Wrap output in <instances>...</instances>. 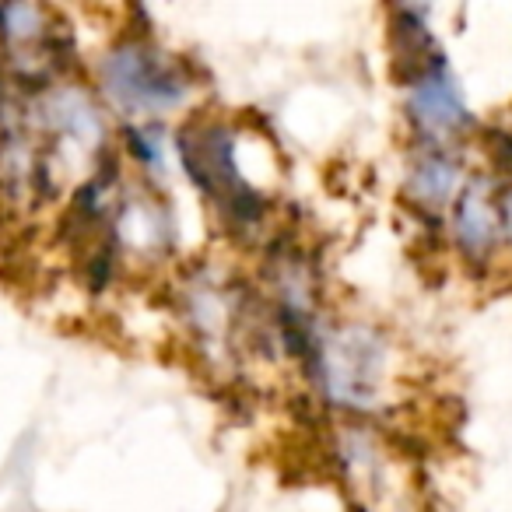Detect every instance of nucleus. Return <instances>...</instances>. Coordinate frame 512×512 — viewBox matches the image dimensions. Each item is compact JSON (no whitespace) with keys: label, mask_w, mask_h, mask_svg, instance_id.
<instances>
[{"label":"nucleus","mask_w":512,"mask_h":512,"mask_svg":"<svg viewBox=\"0 0 512 512\" xmlns=\"http://www.w3.org/2000/svg\"><path fill=\"white\" fill-rule=\"evenodd\" d=\"M102 88L127 113H165L186 99L176 64L141 43H123L102 60Z\"/></svg>","instance_id":"1"},{"label":"nucleus","mask_w":512,"mask_h":512,"mask_svg":"<svg viewBox=\"0 0 512 512\" xmlns=\"http://www.w3.org/2000/svg\"><path fill=\"white\" fill-rule=\"evenodd\" d=\"M0 50L18 71H39V57H50V18L36 0H0Z\"/></svg>","instance_id":"2"},{"label":"nucleus","mask_w":512,"mask_h":512,"mask_svg":"<svg viewBox=\"0 0 512 512\" xmlns=\"http://www.w3.org/2000/svg\"><path fill=\"white\" fill-rule=\"evenodd\" d=\"M407 106H411V120L428 137L453 134V130H460L467 123V109H463L460 95H456V85L449 81L446 64L432 67V71L414 81Z\"/></svg>","instance_id":"3"},{"label":"nucleus","mask_w":512,"mask_h":512,"mask_svg":"<svg viewBox=\"0 0 512 512\" xmlns=\"http://www.w3.org/2000/svg\"><path fill=\"white\" fill-rule=\"evenodd\" d=\"M498 228H502V221L495 218L488 200L477 197L474 190L463 193L460 204H456V239H460V246L474 256H484L495 246Z\"/></svg>","instance_id":"4"},{"label":"nucleus","mask_w":512,"mask_h":512,"mask_svg":"<svg viewBox=\"0 0 512 512\" xmlns=\"http://www.w3.org/2000/svg\"><path fill=\"white\" fill-rule=\"evenodd\" d=\"M411 186L425 204H442L456 186V165L446 155H428L421 158V165L414 169Z\"/></svg>","instance_id":"5"}]
</instances>
